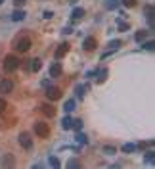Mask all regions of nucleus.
<instances>
[{"label": "nucleus", "mask_w": 155, "mask_h": 169, "mask_svg": "<svg viewBox=\"0 0 155 169\" xmlns=\"http://www.w3.org/2000/svg\"><path fill=\"white\" fill-rule=\"evenodd\" d=\"M121 46H123V42H121L119 39H113V40H109V42H107V46H105V48H107V52H115V50H119Z\"/></svg>", "instance_id": "obj_9"}, {"label": "nucleus", "mask_w": 155, "mask_h": 169, "mask_svg": "<svg viewBox=\"0 0 155 169\" xmlns=\"http://www.w3.org/2000/svg\"><path fill=\"white\" fill-rule=\"evenodd\" d=\"M46 96H48V100H60V98H61V88L48 85V87H46Z\"/></svg>", "instance_id": "obj_6"}, {"label": "nucleus", "mask_w": 155, "mask_h": 169, "mask_svg": "<svg viewBox=\"0 0 155 169\" xmlns=\"http://www.w3.org/2000/svg\"><path fill=\"white\" fill-rule=\"evenodd\" d=\"M104 152H105V154H115L117 150L113 148V146H104Z\"/></svg>", "instance_id": "obj_31"}, {"label": "nucleus", "mask_w": 155, "mask_h": 169, "mask_svg": "<svg viewBox=\"0 0 155 169\" xmlns=\"http://www.w3.org/2000/svg\"><path fill=\"white\" fill-rule=\"evenodd\" d=\"M84 8H79V6H77V8H73V12H71V19L75 21V19H82L84 17Z\"/></svg>", "instance_id": "obj_11"}, {"label": "nucleus", "mask_w": 155, "mask_h": 169, "mask_svg": "<svg viewBox=\"0 0 155 169\" xmlns=\"http://www.w3.org/2000/svg\"><path fill=\"white\" fill-rule=\"evenodd\" d=\"M71 123H73V119H71L69 115H65V117L61 119V127H63L65 131H67V129H71Z\"/></svg>", "instance_id": "obj_21"}, {"label": "nucleus", "mask_w": 155, "mask_h": 169, "mask_svg": "<svg viewBox=\"0 0 155 169\" xmlns=\"http://www.w3.org/2000/svg\"><path fill=\"white\" fill-rule=\"evenodd\" d=\"M77 108V102H75V98L73 100H67V102H65L63 104V111H65V114H71V111Z\"/></svg>", "instance_id": "obj_14"}, {"label": "nucleus", "mask_w": 155, "mask_h": 169, "mask_svg": "<svg viewBox=\"0 0 155 169\" xmlns=\"http://www.w3.org/2000/svg\"><path fill=\"white\" fill-rule=\"evenodd\" d=\"M119 29H121V31H128L130 25L126 23V21H121V19H119Z\"/></svg>", "instance_id": "obj_29"}, {"label": "nucleus", "mask_w": 155, "mask_h": 169, "mask_svg": "<svg viewBox=\"0 0 155 169\" xmlns=\"http://www.w3.org/2000/svg\"><path fill=\"white\" fill-rule=\"evenodd\" d=\"M67 2H73V4H75V2H77V0H67Z\"/></svg>", "instance_id": "obj_35"}, {"label": "nucleus", "mask_w": 155, "mask_h": 169, "mask_svg": "<svg viewBox=\"0 0 155 169\" xmlns=\"http://www.w3.org/2000/svg\"><path fill=\"white\" fill-rule=\"evenodd\" d=\"M67 50H69V44H67V42H61L60 46H58V50H56V60L63 58V56L67 54Z\"/></svg>", "instance_id": "obj_10"}, {"label": "nucleus", "mask_w": 155, "mask_h": 169, "mask_svg": "<svg viewBox=\"0 0 155 169\" xmlns=\"http://www.w3.org/2000/svg\"><path fill=\"white\" fill-rule=\"evenodd\" d=\"M75 140L79 142V144H86V142H88V140H86V134L81 133V131H79V134H77V138H75Z\"/></svg>", "instance_id": "obj_25"}, {"label": "nucleus", "mask_w": 155, "mask_h": 169, "mask_svg": "<svg viewBox=\"0 0 155 169\" xmlns=\"http://www.w3.org/2000/svg\"><path fill=\"white\" fill-rule=\"evenodd\" d=\"M88 88H90L88 85H77V88H75V92H77V98H82V96H84V92L88 91Z\"/></svg>", "instance_id": "obj_17"}, {"label": "nucleus", "mask_w": 155, "mask_h": 169, "mask_svg": "<svg viewBox=\"0 0 155 169\" xmlns=\"http://www.w3.org/2000/svg\"><path fill=\"white\" fill-rule=\"evenodd\" d=\"M146 162L153 165V162H155V154H153V148H151V152H146Z\"/></svg>", "instance_id": "obj_26"}, {"label": "nucleus", "mask_w": 155, "mask_h": 169, "mask_svg": "<svg viewBox=\"0 0 155 169\" xmlns=\"http://www.w3.org/2000/svg\"><path fill=\"white\" fill-rule=\"evenodd\" d=\"M96 46H98V40H96L94 37H88V39H84V42H82V48H84L86 52L96 50Z\"/></svg>", "instance_id": "obj_7"}, {"label": "nucleus", "mask_w": 155, "mask_h": 169, "mask_svg": "<svg viewBox=\"0 0 155 169\" xmlns=\"http://www.w3.org/2000/svg\"><path fill=\"white\" fill-rule=\"evenodd\" d=\"M6 108H8L6 100H2V98H0V111H6Z\"/></svg>", "instance_id": "obj_34"}, {"label": "nucleus", "mask_w": 155, "mask_h": 169, "mask_svg": "<svg viewBox=\"0 0 155 169\" xmlns=\"http://www.w3.org/2000/svg\"><path fill=\"white\" fill-rule=\"evenodd\" d=\"M19 67V60H17V56H14V54H8L6 58H4V71H8V73H14L16 69Z\"/></svg>", "instance_id": "obj_1"}, {"label": "nucleus", "mask_w": 155, "mask_h": 169, "mask_svg": "<svg viewBox=\"0 0 155 169\" xmlns=\"http://www.w3.org/2000/svg\"><path fill=\"white\" fill-rule=\"evenodd\" d=\"M12 19L14 21H21V19H25V10H14V14H12Z\"/></svg>", "instance_id": "obj_16"}, {"label": "nucleus", "mask_w": 155, "mask_h": 169, "mask_svg": "<svg viewBox=\"0 0 155 169\" xmlns=\"http://www.w3.org/2000/svg\"><path fill=\"white\" fill-rule=\"evenodd\" d=\"M14 6L16 8H23L25 6V0H14Z\"/></svg>", "instance_id": "obj_33"}, {"label": "nucleus", "mask_w": 155, "mask_h": 169, "mask_svg": "<svg viewBox=\"0 0 155 169\" xmlns=\"http://www.w3.org/2000/svg\"><path fill=\"white\" fill-rule=\"evenodd\" d=\"M14 48H16L17 52H27V50L31 48V39H29V37H19V39L16 40V44H14Z\"/></svg>", "instance_id": "obj_3"}, {"label": "nucleus", "mask_w": 155, "mask_h": 169, "mask_svg": "<svg viewBox=\"0 0 155 169\" xmlns=\"http://www.w3.org/2000/svg\"><path fill=\"white\" fill-rule=\"evenodd\" d=\"M119 2H123L125 8H134L136 6V0H119Z\"/></svg>", "instance_id": "obj_27"}, {"label": "nucleus", "mask_w": 155, "mask_h": 169, "mask_svg": "<svg viewBox=\"0 0 155 169\" xmlns=\"http://www.w3.org/2000/svg\"><path fill=\"white\" fill-rule=\"evenodd\" d=\"M14 91V79H0V92L10 94Z\"/></svg>", "instance_id": "obj_5"}, {"label": "nucleus", "mask_w": 155, "mask_h": 169, "mask_svg": "<svg viewBox=\"0 0 155 169\" xmlns=\"http://www.w3.org/2000/svg\"><path fill=\"white\" fill-rule=\"evenodd\" d=\"M14 163H16V160H14V156H10V154H8V156H6V162H4V165L8 167V165H14Z\"/></svg>", "instance_id": "obj_30"}, {"label": "nucleus", "mask_w": 155, "mask_h": 169, "mask_svg": "<svg viewBox=\"0 0 155 169\" xmlns=\"http://www.w3.org/2000/svg\"><path fill=\"white\" fill-rule=\"evenodd\" d=\"M42 17L44 19H50V17H54V12H52V10H46V12L42 14Z\"/></svg>", "instance_id": "obj_32"}, {"label": "nucleus", "mask_w": 155, "mask_h": 169, "mask_svg": "<svg viewBox=\"0 0 155 169\" xmlns=\"http://www.w3.org/2000/svg\"><path fill=\"white\" fill-rule=\"evenodd\" d=\"M48 163H50L52 167H56V169H58V167L61 165V162L58 160V157H56V156H50V157H48Z\"/></svg>", "instance_id": "obj_23"}, {"label": "nucleus", "mask_w": 155, "mask_h": 169, "mask_svg": "<svg viewBox=\"0 0 155 169\" xmlns=\"http://www.w3.org/2000/svg\"><path fill=\"white\" fill-rule=\"evenodd\" d=\"M153 46H155V42H153V39L142 44V48H144V50H149V52H153Z\"/></svg>", "instance_id": "obj_24"}, {"label": "nucleus", "mask_w": 155, "mask_h": 169, "mask_svg": "<svg viewBox=\"0 0 155 169\" xmlns=\"http://www.w3.org/2000/svg\"><path fill=\"white\" fill-rule=\"evenodd\" d=\"M29 63H31V65H29V69H31V71H40V67H42V62H40L38 58H35V60H31Z\"/></svg>", "instance_id": "obj_15"}, {"label": "nucleus", "mask_w": 155, "mask_h": 169, "mask_svg": "<svg viewBox=\"0 0 155 169\" xmlns=\"http://www.w3.org/2000/svg\"><path fill=\"white\" fill-rule=\"evenodd\" d=\"M136 148H138V144H136V142H126V144L121 146V150H123L125 154H132V152H136Z\"/></svg>", "instance_id": "obj_12"}, {"label": "nucleus", "mask_w": 155, "mask_h": 169, "mask_svg": "<svg viewBox=\"0 0 155 169\" xmlns=\"http://www.w3.org/2000/svg\"><path fill=\"white\" fill-rule=\"evenodd\" d=\"M104 4L107 10H117L119 8V0H104Z\"/></svg>", "instance_id": "obj_18"}, {"label": "nucleus", "mask_w": 155, "mask_h": 169, "mask_svg": "<svg viewBox=\"0 0 155 169\" xmlns=\"http://www.w3.org/2000/svg\"><path fill=\"white\" fill-rule=\"evenodd\" d=\"M60 75H61V63H60V62H54V63L50 65V77L56 79V77H60Z\"/></svg>", "instance_id": "obj_8"}, {"label": "nucleus", "mask_w": 155, "mask_h": 169, "mask_svg": "<svg viewBox=\"0 0 155 169\" xmlns=\"http://www.w3.org/2000/svg\"><path fill=\"white\" fill-rule=\"evenodd\" d=\"M96 77H98V83H104L105 77H107V69H98V71H96Z\"/></svg>", "instance_id": "obj_20"}, {"label": "nucleus", "mask_w": 155, "mask_h": 169, "mask_svg": "<svg viewBox=\"0 0 155 169\" xmlns=\"http://www.w3.org/2000/svg\"><path fill=\"white\" fill-rule=\"evenodd\" d=\"M35 133L38 134L40 138H46L48 134H50V127L46 125V123H42V121H37L35 123Z\"/></svg>", "instance_id": "obj_4"}, {"label": "nucleus", "mask_w": 155, "mask_h": 169, "mask_svg": "<svg viewBox=\"0 0 155 169\" xmlns=\"http://www.w3.org/2000/svg\"><path fill=\"white\" fill-rule=\"evenodd\" d=\"M67 167H69V169H73V167H81V162H79V160H69V162H67Z\"/></svg>", "instance_id": "obj_28"}, {"label": "nucleus", "mask_w": 155, "mask_h": 169, "mask_svg": "<svg viewBox=\"0 0 155 169\" xmlns=\"http://www.w3.org/2000/svg\"><path fill=\"white\" fill-rule=\"evenodd\" d=\"M17 140H19V146H21L23 150H31V148H33V138H31V134H29L27 131H21L19 137H17Z\"/></svg>", "instance_id": "obj_2"}, {"label": "nucleus", "mask_w": 155, "mask_h": 169, "mask_svg": "<svg viewBox=\"0 0 155 169\" xmlns=\"http://www.w3.org/2000/svg\"><path fill=\"white\" fill-rule=\"evenodd\" d=\"M38 110L42 111V114H46L48 117H54V115H56V108H54V106H40Z\"/></svg>", "instance_id": "obj_13"}, {"label": "nucleus", "mask_w": 155, "mask_h": 169, "mask_svg": "<svg viewBox=\"0 0 155 169\" xmlns=\"http://www.w3.org/2000/svg\"><path fill=\"white\" fill-rule=\"evenodd\" d=\"M71 129H75V131H82V119H73Z\"/></svg>", "instance_id": "obj_22"}, {"label": "nucleus", "mask_w": 155, "mask_h": 169, "mask_svg": "<svg viewBox=\"0 0 155 169\" xmlns=\"http://www.w3.org/2000/svg\"><path fill=\"white\" fill-rule=\"evenodd\" d=\"M134 39H136V42H144V40L148 39V31H136Z\"/></svg>", "instance_id": "obj_19"}, {"label": "nucleus", "mask_w": 155, "mask_h": 169, "mask_svg": "<svg viewBox=\"0 0 155 169\" xmlns=\"http://www.w3.org/2000/svg\"><path fill=\"white\" fill-rule=\"evenodd\" d=\"M0 4H2V0H0Z\"/></svg>", "instance_id": "obj_36"}]
</instances>
